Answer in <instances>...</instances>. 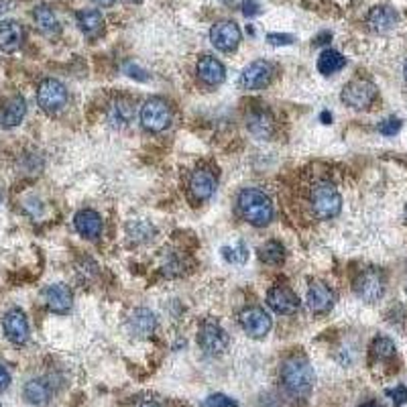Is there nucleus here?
I'll list each match as a JSON object with an SVG mask.
<instances>
[{
    "label": "nucleus",
    "instance_id": "a211bd4d",
    "mask_svg": "<svg viewBox=\"0 0 407 407\" xmlns=\"http://www.w3.org/2000/svg\"><path fill=\"white\" fill-rule=\"evenodd\" d=\"M198 76L206 86H218L226 78V68L222 66L220 60L212 57V55H202L198 62Z\"/></svg>",
    "mask_w": 407,
    "mask_h": 407
},
{
    "label": "nucleus",
    "instance_id": "7c9ffc66",
    "mask_svg": "<svg viewBox=\"0 0 407 407\" xmlns=\"http://www.w3.org/2000/svg\"><path fill=\"white\" fill-rule=\"evenodd\" d=\"M222 257L228 263H233V265H243L248 259V250H246V246L243 243H237L235 246H224L222 248Z\"/></svg>",
    "mask_w": 407,
    "mask_h": 407
},
{
    "label": "nucleus",
    "instance_id": "5701e85b",
    "mask_svg": "<svg viewBox=\"0 0 407 407\" xmlns=\"http://www.w3.org/2000/svg\"><path fill=\"white\" fill-rule=\"evenodd\" d=\"M25 114H27V102H25V98L23 96H14V98H10L6 102V106H4V110L0 114V122H2V127L10 129V127L21 124V120L25 118Z\"/></svg>",
    "mask_w": 407,
    "mask_h": 407
},
{
    "label": "nucleus",
    "instance_id": "7ed1b4c3",
    "mask_svg": "<svg viewBox=\"0 0 407 407\" xmlns=\"http://www.w3.org/2000/svg\"><path fill=\"white\" fill-rule=\"evenodd\" d=\"M310 208L314 212L316 218L328 220L340 214L342 210V198L338 194V189L334 187V183L330 181H318L312 192H310Z\"/></svg>",
    "mask_w": 407,
    "mask_h": 407
},
{
    "label": "nucleus",
    "instance_id": "393cba45",
    "mask_svg": "<svg viewBox=\"0 0 407 407\" xmlns=\"http://www.w3.org/2000/svg\"><path fill=\"white\" fill-rule=\"evenodd\" d=\"M23 395L31 406H45L51 397V387L43 379H33L25 385Z\"/></svg>",
    "mask_w": 407,
    "mask_h": 407
},
{
    "label": "nucleus",
    "instance_id": "c9c22d12",
    "mask_svg": "<svg viewBox=\"0 0 407 407\" xmlns=\"http://www.w3.org/2000/svg\"><path fill=\"white\" fill-rule=\"evenodd\" d=\"M243 12L244 16H257V14H261V4L259 2H254V0H244L243 4Z\"/></svg>",
    "mask_w": 407,
    "mask_h": 407
},
{
    "label": "nucleus",
    "instance_id": "b1692460",
    "mask_svg": "<svg viewBox=\"0 0 407 407\" xmlns=\"http://www.w3.org/2000/svg\"><path fill=\"white\" fill-rule=\"evenodd\" d=\"M76 18H78L80 29L88 37H96V35H100L102 29H104V16H102V12L96 10V8L80 10V12L76 14Z\"/></svg>",
    "mask_w": 407,
    "mask_h": 407
},
{
    "label": "nucleus",
    "instance_id": "20e7f679",
    "mask_svg": "<svg viewBox=\"0 0 407 407\" xmlns=\"http://www.w3.org/2000/svg\"><path fill=\"white\" fill-rule=\"evenodd\" d=\"M37 102L43 112L57 114L68 104V88L55 78H47L37 88Z\"/></svg>",
    "mask_w": 407,
    "mask_h": 407
},
{
    "label": "nucleus",
    "instance_id": "dca6fc26",
    "mask_svg": "<svg viewBox=\"0 0 407 407\" xmlns=\"http://www.w3.org/2000/svg\"><path fill=\"white\" fill-rule=\"evenodd\" d=\"M306 302H308V308H310L314 314H326V312L332 310V306H334V302H336V296H334V291H332L326 283L316 281V283H312V285L308 287V298H306Z\"/></svg>",
    "mask_w": 407,
    "mask_h": 407
},
{
    "label": "nucleus",
    "instance_id": "9d476101",
    "mask_svg": "<svg viewBox=\"0 0 407 407\" xmlns=\"http://www.w3.org/2000/svg\"><path fill=\"white\" fill-rule=\"evenodd\" d=\"M239 322L243 326V330L250 336V338H265L269 332H271V328H273V320H271V316L263 310V308H257V306H252V308H246L241 312V316H239Z\"/></svg>",
    "mask_w": 407,
    "mask_h": 407
},
{
    "label": "nucleus",
    "instance_id": "f257e3e1",
    "mask_svg": "<svg viewBox=\"0 0 407 407\" xmlns=\"http://www.w3.org/2000/svg\"><path fill=\"white\" fill-rule=\"evenodd\" d=\"M279 375H281V383H283L285 391L291 397L304 399L314 389L316 375H314V369H312L310 360L304 354H291V356H287L281 363Z\"/></svg>",
    "mask_w": 407,
    "mask_h": 407
},
{
    "label": "nucleus",
    "instance_id": "f3484780",
    "mask_svg": "<svg viewBox=\"0 0 407 407\" xmlns=\"http://www.w3.org/2000/svg\"><path fill=\"white\" fill-rule=\"evenodd\" d=\"M129 332L133 336H139V338H147L155 332L157 328V318L151 310L147 308H137L131 316H129Z\"/></svg>",
    "mask_w": 407,
    "mask_h": 407
},
{
    "label": "nucleus",
    "instance_id": "58836bf2",
    "mask_svg": "<svg viewBox=\"0 0 407 407\" xmlns=\"http://www.w3.org/2000/svg\"><path fill=\"white\" fill-rule=\"evenodd\" d=\"M139 407H161L157 402H143Z\"/></svg>",
    "mask_w": 407,
    "mask_h": 407
},
{
    "label": "nucleus",
    "instance_id": "ddd939ff",
    "mask_svg": "<svg viewBox=\"0 0 407 407\" xmlns=\"http://www.w3.org/2000/svg\"><path fill=\"white\" fill-rule=\"evenodd\" d=\"M43 300L47 304V308L53 312V314H68L72 310V302H74V296H72V289L64 283H53L49 287H45L43 291Z\"/></svg>",
    "mask_w": 407,
    "mask_h": 407
},
{
    "label": "nucleus",
    "instance_id": "c756f323",
    "mask_svg": "<svg viewBox=\"0 0 407 407\" xmlns=\"http://www.w3.org/2000/svg\"><path fill=\"white\" fill-rule=\"evenodd\" d=\"M371 354L377 360H389V358H393L395 356V344H393V340L387 338V336L375 338L373 344H371Z\"/></svg>",
    "mask_w": 407,
    "mask_h": 407
},
{
    "label": "nucleus",
    "instance_id": "4468645a",
    "mask_svg": "<svg viewBox=\"0 0 407 407\" xmlns=\"http://www.w3.org/2000/svg\"><path fill=\"white\" fill-rule=\"evenodd\" d=\"M2 328H4L6 338L12 344H25L29 340V322H27V316L18 308L6 312L2 320Z\"/></svg>",
    "mask_w": 407,
    "mask_h": 407
},
{
    "label": "nucleus",
    "instance_id": "4be33fe9",
    "mask_svg": "<svg viewBox=\"0 0 407 407\" xmlns=\"http://www.w3.org/2000/svg\"><path fill=\"white\" fill-rule=\"evenodd\" d=\"M74 226L86 239H98L102 233V218L94 210H80L74 218Z\"/></svg>",
    "mask_w": 407,
    "mask_h": 407
},
{
    "label": "nucleus",
    "instance_id": "cd10ccee",
    "mask_svg": "<svg viewBox=\"0 0 407 407\" xmlns=\"http://www.w3.org/2000/svg\"><path fill=\"white\" fill-rule=\"evenodd\" d=\"M133 114H135V108H133V102L129 98L114 100V104L110 108V120L112 122H116V124H129L133 120Z\"/></svg>",
    "mask_w": 407,
    "mask_h": 407
},
{
    "label": "nucleus",
    "instance_id": "bb28decb",
    "mask_svg": "<svg viewBox=\"0 0 407 407\" xmlns=\"http://www.w3.org/2000/svg\"><path fill=\"white\" fill-rule=\"evenodd\" d=\"M33 16H35V23H37V27H39L41 33H45V35H57L60 33V29H62L60 27V21H57L55 12L49 6L35 8Z\"/></svg>",
    "mask_w": 407,
    "mask_h": 407
},
{
    "label": "nucleus",
    "instance_id": "c03bdc74",
    "mask_svg": "<svg viewBox=\"0 0 407 407\" xmlns=\"http://www.w3.org/2000/svg\"><path fill=\"white\" fill-rule=\"evenodd\" d=\"M131 2H141V0H131Z\"/></svg>",
    "mask_w": 407,
    "mask_h": 407
},
{
    "label": "nucleus",
    "instance_id": "e433bc0d",
    "mask_svg": "<svg viewBox=\"0 0 407 407\" xmlns=\"http://www.w3.org/2000/svg\"><path fill=\"white\" fill-rule=\"evenodd\" d=\"M10 385V373L6 371L4 365H0V391H4Z\"/></svg>",
    "mask_w": 407,
    "mask_h": 407
},
{
    "label": "nucleus",
    "instance_id": "39448f33",
    "mask_svg": "<svg viewBox=\"0 0 407 407\" xmlns=\"http://www.w3.org/2000/svg\"><path fill=\"white\" fill-rule=\"evenodd\" d=\"M354 291L367 304L379 302L385 296V275H383V271H379V269L363 271L354 281Z\"/></svg>",
    "mask_w": 407,
    "mask_h": 407
},
{
    "label": "nucleus",
    "instance_id": "9b49d317",
    "mask_svg": "<svg viewBox=\"0 0 407 407\" xmlns=\"http://www.w3.org/2000/svg\"><path fill=\"white\" fill-rule=\"evenodd\" d=\"M267 306L281 316H293L300 310V298L289 287L275 285L267 291Z\"/></svg>",
    "mask_w": 407,
    "mask_h": 407
},
{
    "label": "nucleus",
    "instance_id": "6ab92c4d",
    "mask_svg": "<svg viewBox=\"0 0 407 407\" xmlns=\"http://www.w3.org/2000/svg\"><path fill=\"white\" fill-rule=\"evenodd\" d=\"M246 129L257 139H271L275 133V120L269 110H252L246 116Z\"/></svg>",
    "mask_w": 407,
    "mask_h": 407
},
{
    "label": "nucleus",
    "instance_id": "0eeeda50",
    "mask_svg": "<svg viewBox=\"0 0 407 407\" xmlns=\"http://www.w3.org/2000/svg\"><path fill=\"white\" fill-rule=\"evenodd\" d=\"M377 98V88L375 83L369 80H352L350 83L344 86L342 94H340V100L350 106V108H369Z\"/></svg>",
    "mask_w": 407,
    "mask_h": 407
},
{
    "label": "nucleus",
    "instance_id": "a18cd8bd",
    "mask_svg": "<svg viewBox=\"0 0 407 407\" xmlns=\"http://www.w3.org/2000/svg\"><path fill=\"white\" fill-rule=\"evenodd\" d=\"M406 291H407V289H406Z\"/></svg>",
    "mask_w": 407,
    "mask_h": 407
},
{
    "label": "nucleus",
    "instance_id": "412c9836",
    "mask_svg": "<svg viewBox=\"0 0 407 407\" xmlns=\"http://www.w3.org/2000/svg\"><path fill=\"white\" fill-rule=\"evenodd\" d=\"M25 31L16 21H2L0 23V49L6 53L16 51L23 45Z\"/></svg>",
    "mask_w": 407,
    "mask_h": 407
},
{
    "label": "nucleus",
    "instance_id": "6e6552de",
    "mask_svg": "<svg viewBox=\"0 0 407 407\" xmlns=\"http://www.w3.org/2000/svg\"><path fill=\"white\" fill-rule=\"evenodd\" d=\"M228 334L222 326L214 320H208L204 322L200 328V334H198V344L200 348L210 354V356H216V354H222L226 348H228Z\"/></svg>",
    "mask_w": 407,
    "mask_h": 407
},
{
    "label": "nucleus",
    "instance_id": "a878e982",
    "mask_svg": "<svg viewBox=\"0 0 407 407\" xmlns=\"http://www.w3.org/2000/svg\"><path fill=\"white\" fill-rule=\"evenodd\" d=\"M344 66H346V57L334 49H324L318 57V72L322 76H332V74L340 72Z\"/></svg>",
    "mask_w": 407,
    "mask_h": 407
},
{
    "label": "nucleus",
    "instance_id": "f704fd0d",
    "mask_svg": "<svg viewBox=\"0 0 407 407\" xmlns=\"http://www.w3.org/2000/svg\"><path fill=\"white\" fill-rule=\"evenodd\" d=\"M293 35H287V33H269L267 35V41L271 45H291L293 43Z\"/></svg>",
    "mask_w": 407,
    "mask_h": 407
},
{
    "label": "nucleus",
    "instance_id": "a19ab883",
    "mask_svg": "<svg viewBox=\"0 0 407 407\" xmlns=\"http://www.w3.org/2000/svg\"><path fill=\"white\" fill-rule=\"evenodd\" d=\"M322 120H324L326 124H328V122L332 120V114H328V112H324V114H322Z\"/></svg>",
    "mask_w": 407,
    "mask_h": 407
},
{
    "label": "nucleus",
    "instance_id": "4c0bfd02",
    "mask_svg": "<svg viewBox=\"0 0 407 407\" xmlns=\"http://www.w3.org/2000/svg\"><path fill=\"white\" fill-rule=\"evenodd\" d=\"M96 4H100V6H112L116 0H94Z\"/></svg>",
    "mask_w": 407,
    "mask_h": 407
},
{
    "label": "nucleus",
    "instance_id": "2eb2a0df",
    "mask_svg": "<svg viewBox=\"0 0 407 407\" xmlns=\"http://www.w3.org/2000/svg\"><path fill=\"white\" fill-rule=\"evenodd\" d=\"M216 189V177L208 169H196L189 177V196L196 202H206Z\"/></svg>",
    "mask_w": 407,
    "mask_h": 407
},
{
    "label": "nucleus",
    "instance_id": "473e14b6",
    "mask_svg": "<svg viewBox=\"0 0 407 407\" xmlns=\"http://www.w3.org/2000/svg\"><path fill=\"white\" fill-rule=\"evenodd\" d=\"M204 407H239V404L224 393H214L204 402Z\"/></svg>",
    "mask_w": 407,
    "mask_h": 407
},
{
    "label": "nucleus",
    "instance_id": "c85d7f7f",
    "mask_svg": "<svg viewBox=\"0 0 407 407\" xmlns=\"http://www.w3.org/2000/svg\"><path fill=\"white\" fill-rule=\"evenodd\" d=\"M259 257L267 265H281L283 259H285L283 244L277 243V241H269V243H265L259 248Z\"/></svg>",
    "mask_w": 407,
    "mask_h": 407
},
{
    "label": "nucleus",
    "instance_id": "ea45409f",
    "mask_svg": "<svg viewBox=\"0 0 407 407\" xmlns=\"http://www.w3.org/2000/svg\"><path fill=\"white\" fill-rule=\"evenodd\" d=\"M360 407H383V406H379L377 402H367V404H363Z\"/></svg>",
    "mask_w": 407,
    "mask_h": 407
},
{
    "label": "nucleus",
    "instance_id": "aec40b11",
    "mask_svg": "<svg viewBox=\"0 0 407 407\" xmlns=\"http://www.w3.org/2000/svg\"><path fill=\"white\" fill-rule=\"evenodd\" d=\"M397 21H399V14L391 6H375V8H371V12L367 16V23L375 33L391 31L397 25Z\"/></svg>",
    "mask_w": 407,
    "mask_h": 407
},
{
    "label": "nucleus",
    "instance_id": "f03ea898",
    "mask_svg": "<svg viewBox=\"0 0 407 407\" xmlns=\"http://www.w3.org/2000/svg\"><path fill=\"white\" fill-rule=\"evenodd\" d=\"M239 212L244 220L252 226H267L273 220V204L269 196L261 189L246 187L239 194L237 200Z\"/></svg>",
    "mask_w": 407,
    "mask_h": 407
},
{
    "label": "nucleus",
    "instance_id": "423d86ee",
    "mask_svg": "<svg viewBox=\"0 0 407 407\" xmlns=\"http://www.w3.org/2000/svg\"><path fill=\"white\" fill-rule=\"evenodd\" d=\"M171 122V108L163 98H149L141 108V124L151 133H161Z\"/></svg>",
    "mask_w": 407,
    "mask_h": 407
},
{
    "label": "nucleus",
    "instance_id": "37998d69",
    "mask_svg": "<svg viewBox=\"0 0 407 407\" xmlns=\"http://www.w3.org/2000/svg\"><path fill=\"white\" fill-rule=\"evenodd\" d=\"M220 2H233V0H220Z\"/></svg>",
    "mask_w": 407,
    "mask_h": 407
},
{
    "label": "nucleus",
    "instance_id": "1a4fd4ad",
    "mask_svg": "<svg viewBox=\"0 0 407 407\" xmlns=\"http://www.w3.org/2000/svg\"><path fill=\"white\" fill-rule=\"evenodd\" d=\"M241 29L237 23L233 21H220L216 23L212 29H210V41L212 45L218 49V51H224V53H231L239 47L241 43Z\"/></svg>",
    "mask_w": 407,
    "mask_h": 407
},
{
    "label": "nucleus",
    "instance_id": "2f4dec72",
    "mask_svg": "<svg viewBox=\"0 0 407 407\" xmlns=\"http://www.w3.org/2000/svg\"><path fill=\"white\" fill-rule=\"evenodd\" d=\"M402 131V120L391 116V118H385L381 124H379V133L385 135V137H395L397 133Z\"/></svg>",
    "mask_w": 407,
    "mask_h": 407
},
{
    "label": "nucleus",
    "instance_id": "79ce46f5",
    "mask_svg": "<svg viewBox=\"0 0 407 407\" xmlns=\"http://www.w3.org/2000/svg\"><path fill=\"white\" fill-rule=\"evenodd\" d=\"M406 80H407V62H406Z\"/></svg>",
    "mask_w": 407,
    "mask_h": 407
},
{
    "label": "nucleus",
    "instance_id": "72a5a7b5",
    "mask_svg": "<svg viewBox=\"0 0 407 407\" xmlns=\"http://www.w3.org/2000/svg\"><path fill=\"white\" fill-rule=\"evenodd\" d=\"M387 397H391V402L395 407H402L407 404V387L406 385H397L395 389H387Z\"/></svg>",
    "mask_w": 407,
    "mask_h": 407
},
{
    "label": "nucleus",
    "instance_id": "f8f14e48",
    "mask_svg": "<svg viewBox=\"0 0 407 407\" xmlns=\"http://www.w3.org/2000/svg\"><path fill=\"white\" fill-rule=\"evenodd\" d=\"M275 68L273 64L265 62V60H257L252 64H248L241 74V86L244 90H261L265 88L269 81L273 80Z\"/></svg>",
    "mask_w": 407,
    "mask_h": 407
}]
</instances>
